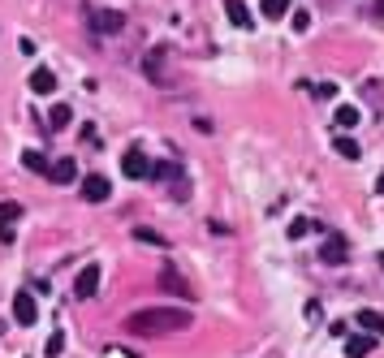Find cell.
<instances>
[{
	"instance_id": "9c48e42d",
	"label": "cell",
	"mask_w": 384,
	"mask_h": 358,
	"mask_svg": "<svg viewBox=\"0 0 384 358\" xmlns=\"http://www.w3.org/2000/svg\"><path fill=\"white\" fill-rule=\"evenodd\" d=\"M47 177H52L56 186H70L74 177H78V165H74V156H65V160H52V165H47Z\"/></svg>"
},
{
	"instance_id": "5b68a950",
	"label": "cell",
	"mask_w": 384,
	"mask_h": 358,
	"mask_svg": "<svg viewBox=\"0 0 384 358\" xmlns=\"http://www.w3.org/2000/svg\"><path fill=\"white\" fill-rule=\"evenodd\" d=\"M13 319H18L22 328H30V324L39 319V306H35V294H26V289H22V294H13Z\"/></svg>"
},
{
	"instance_id": "f1b7e54d",
	"label": "cell",
	"mask_w": 384,
	"mask_h": 358,
	"mask_svg": "<svg viewBox=\"0 0 384 358\" xmlns=\"http://www.w3.org/2000/svg\"><path fill=\"white\" fill-rule=\"evenodd\" d=\"M0 333H5V319H0Z\"/></svg>"
},
{
	"instance_id": "cb8c5ba5",
	"label": "cell",
	"mask_w": 384,
	"mask_h": 358,
	"mask_svg": "<svg viewBox=\"0 0 384 358\" xmlns=\"http://www.w3.org/2000/svg\"><path fill=\"white\" fill-rule=\"evenodd\" d=\"M160 61H164V48H156V52L147 56V70H151V78H160Z\"/></svg>"
},
{
	"instance_id": "d4e9b609",
	"label": "cell",
	"mask_w": 384,
	"mask_h": 358,
	"mask_svg": "<svg viewBox=\"0 0 384 358\" xmlns=\"http://www.w3.org/2000/svg\"><path fill=\"white\" fill-rule=\"evenodd\" d=\"M332 95H337V87H332V83H319V87H315V100H332Z\"/></svg>"
},
{
	"instance_id": "ac0fdd59",
	"label": "cell",
	"mask_w": 384,
	"mask_h": 358,
	"mask_svg": "<svg viewBox=\"0 0 384 358\" xmlns=\"http://www.w3.org/2000/svg\"><path fill=\"white\" fill-rule=\"evenodd\" d=\"M337 125H341V129H354V125H359V108H354V104H341V108H337Z\"/></svg>"
},
{
	"instance_id": "7402d4cb",
	"label": "cell",
	"mask_w": 384,
	"mask_h": 358,
	"mask_svg": "<svg viewBox=\"0 0 384 358\" xmlns=\"http://www.w3.org/2000/svg\"><path fill=\"white\" fill-rule=\"evenodd\" d=\"M307 233H311V220H302V216H298V220L290 224V238L298 242V238H307Z\"/></svg>"
},
{
	"instance_id": "52a82bcc",
	"label": "cell",
	"mask_w": 384,
	"mask_h": 358,
	"mask_svg": "<svg viewBox=\"0 0 384 358\" xmlns=\"http://www.w3.org/2000/svg\"><path fill=\"white\" fill-rule=\"evenodd\" d=\"M121 173L130 177V182H138V177H151V160L142 156L138 147H130V151H125V160H121Z\"/></svg>"
},
{
	"instance_id": "ffe728a7",
	"label": "cell",
	"mask_w": 384,
	"mask_h": 358,
	"mask_svg": "<svg viewBox=\"0 0 384 358\" xmlns=\"http://www.w3.org/2000/svg\"><path fill=\"white\" fill-rule=\"evenodd\" d=\"M61 350H65V333H52V337H47V350H43V354H47V358H56Z\"/></svg>"
},
{
	"instance_id": "d6986e66",
	"label": "cell",
	"mask_w": 384,
	"mask_h": 358,
	"mask_svg": "<svg viewBox=\"0 0 384 358\" xmlns=\"http://www.w3.org/2000/svg\"><path fill=\"white\" fill-rule=\"evenodd\" d=\"M22 165H26L30 173H47V165H52V160H43L39 151H22Z\"/></svg>"
},
{
	"instance_id": "7a4b0ae2",
	"label": "cell",
	"mask_w": 384,
	"mask_h": 358,
	"mask_svg": "<svg viewBox=\"0 0 384 358\" xmlns=\"http://www.w3.org/2000/svg\"><path fill=\"white\" fill-rule=\"evenodd\" d=\"M160 289H164V294H178L182 302H195V289L186 285V276L178 268H160Z\"/></svg>"
},
{
	"instance_id": "6da1fadb",
	"label": "cell",
	"mask_w": 384,
	"mask_h": 358,
	"mask_svg": "<svg viewBox=\"0 0 384 358\" xmlns=\"http://www.w3.org/2000/svg\"><path fill=\"white\" fill-rule=\"evenodd\" d=\"M195 315L186 306H151V311H138L125 319V333L130 337H173V333H186Z\"/></svg>"
},
{
	"instance_id": "4fadbf2b",
	"label": "cell",
	"mask_w": 384,
	"mask_h": 358,
	"mask_svg": "<svg viewBox=\"0 0 384 358\" xmlns=\"http://www.w3.org/2000/svg\"><path fill=\"white\" fill-rule=\"evenodd\" d=\"M74 121V108L70 104H52V108H47V125H52V129H65Z\"/></svg>"
},
{
	"instance_id": "7c38bea8",
	"label": "cell",
	"mask_w": 384,
	"mask_h": 358,
	"mask_svg": "<svg viewBox=\"0 0 384 358\" xmlns=\"http://www.w3.org/2000/svg\"><path fill=\"white\" fill-rule=\"evenodd\" d=\"M30 91H35V95H52V91H56V74L39 65V70L30 74Z\"/></svg>"
},
{
	"instance_id": "2e32d148",
	"label": "cell",
	"mask_w": 384,
	"mask_h": 358,
	"mask_svg": "<svg viewBox=\"0 0 384 358\" xmlns=\"http://www.w3.org/2000/svg\"><path fill=\"white\" fill-rule=\"evenodd\" d=\"M259 9H264V18H268V22H281L285 13H290V0H264Z\"/></svg>"
},
{
	"instance_id": "277c9868",
	"label": "cell",
	"mask_w": 384,
	"mask_h": 358,
	"mask_svg": "<svg viewBox=\"0 0 384 358\" xmlns=\"http://www.w3.org/2000/svg\"><path fill=\"white\" fill-rule=\"evenodd\" d=\"M95 289H100V264H87L78 272V281H74V298L87 302V298H95Z\"/></svg>"
},
{
	"instance_id": "f546056e",
	"label": "cell",
	"mask_w": 384,
	"mask_h": 358,
	"mask_svg": "<svg viewBox=\"0 0 384 358\" xmlns=\"http://www.w3.org/2000/svg\"><path fill=\"white\" fill-rule=\"evenodd\" d=\"M380 268H384V255H380Z\"/></svg>"
},
{
	"instance_id": "4316f807",
	"label": "cell",
	"mask_w": 384,
	"mask_h": 358,
	"mask_svg": "<svg viewBox=\"0 0 384 358\" xmlns=\"http://www.w3.org/2000/svg\"><path fill=\"white\" fill-rule=\"evenodd\" d=\"M372 13H376V18L384 22V0H376V9H372Z\"/></svg>"
},
{
	"instance_id": "603a6c76",
	"label": "cell",
	"mask_w": 384,
	"mask_h": 358,
	"mask_svg": "<svg viewBox=\"0 0 384 358\" xmlns=\"http://www.w3.org/2000/svg\"><path fill=\"white\" fill-rule=\"evenodd\" d=\"M134 238L138 242H151V246H164V238H160L156 229H134Z\"/></svg>"
},
{
	"instance_id": "ba28073f",
	"label": "cell",
	"mask_w": 384,
	"mask_h": 358,
	"mask_svg": "<svg viewBox=\"0 0 384 358\" xmlns=\"http://www.w3.org/2000/svg\"><path fill=\"white\" fill-rule=\"evenodd\" d=\"M225 18H229L237 30H250V26H255V13L246 9V0H225Z\"/></svg>"
},
{
	"instance_id": "44dd1931",
	"label": "cell",
	"mask_w": 384,
	"mask_h": 358,
	"mask_svg": "<svg viewBox=\"0 0 384 358\" xmlns=\"http://www.w3.org/2000/svg\"><path fill=\"white\" fill-rule=\"evenodd\" d=\"M290 18H294V30H311V13L307 9H294Z\"/></svg>"
},
{
	"instance_id": "9a60e30c",
	"label": "cell",
	"mask_w": 384,
	"mask_h": 358,
	"mask_svg": "<svg viewBox=\"0 0 384 358\" xmlns=\"http://www.w3.org/2000/svg\"><path fill=\"white\" fill-rule=\"evenodd\" d=\"M372 350H376V337H350V346H345L350 358H367Z\"/></svg>"
},
{
	"instance_id": "8fae6325",
	"label": "cell",
	"mask_w": 384,
	"mask_h": 358,
	"mask_svg": "<svg viewBox=\"0 0 384 358\" xmlns=\"http://www.w3.org/2000/svg\"><path fill=\"white\" fill-rule=\"evenodd\" d=\"M22 216L18 203H0V242H13V220Z\"/></svg>"
},
{
	"instance_id": "8992f818",
	"label": "cell",
	"mask_w": 384,
	"mask_h": 358,
	"mask_svg": "<svg viewBox=\"0 0 384 358\" xmlns=\"http://www.w3.org/2000/svg\"><path fill=\"white\" fill-rule=\"evenodd\" d=\"M108 194H113V186H108L104 173H87V177H83V199H87V203H104Z\"/></svg>"
},
{
	"instance_id": "5bb4252c",
	"label": "cell",
	"mask_w": 384,
	"mask_h": 358,
	"mask_svg": "<svg viewBox=\"0 0 384 358\" xmlns=\"http://www.w3.org/2000/svg\"><path fill=\"white\" fill-rule=\"evenodd\" d=\"M121 26H125L121 13H100V18H95V30H100V35H117Z\"/></svg>"
},
{
	"instance_id": "e0dca14e",
	"label": "cell",
	"mask_w": 384,
	"mask_h": 358,
	"mask_svg": "<svg viewBox=\"0 0 384 358\" xmlns=\"http://www.w3.org/2000/svg\"><path fill=\"white\" fill-rule=\"evenodd\" d=\"M332 151L345 156V160H359V156H363V147H359L354 138H332Z\"/></svg>"
},
{
	"instance_id": "3957f363",
	"label": "cell",
	"mask_w": 384,
	"mask_h": 358,
	"mask_svg": "<svg viewBox=\"0 0 384 358\" xmlns=\"http://www.w3.org/2000/svg\"><path fill=\"white\" fill-rule=\"evenodd\" d=\"M319 259H324L328 268L345 264V259H350V242H345L341 233H328V238H324V246H319Z\"/></svg>"
},
{
	"instance_id": "30bf717a",
	"label": "cell",
	"mask_w": 384,
	"mask_h": 358,
	"mask_svg": "<svg viewBox=\"0 0 384 358\" xmlns=\"http://www.w3.org/2000/svg\"><path fill=\"white\" fill-rule=\"evenodd\" d=\"M354 324H359V328H363L367 337H380V333H384V315H380V311H372V306H363V311L354 315Z\"/></svg>"
},
{
	"instance_id": "484cf974",
	"label": "cell",
	"mask_w": 384,
	"mask_h": 358,
	"mask_svg": "<svg viewBox=\"0 0 384 358\" xmlns=\"http://www.w3.org/2000/svg\"><path fill=\"white\" fill-rule=\"evenodd\" d=\"M367 100L380 104V100H384V87H380V83H367Z\"/></svg>"
},
{
	"instance_id": "83f0119b",
	"label": "cell",
	"mask_w": 384,
	"mask_h": 358,
	"mask_svg": "<svg viewBox=\"0 0 384 358\" xmlns=\"http://www.w3.org/2000/svg\"><path fill=\"white\" fill-rule=\"evenodd\" d=\"M376 190H380V194H384V173H380V182H376Z\"/></svg>"
}]
</instances>
